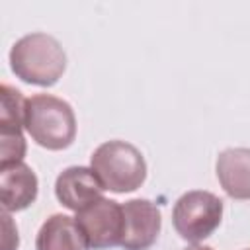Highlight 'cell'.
<instances>
[{
  "instance_id": "1",
  "label": "cell",
  "mask_w": 250,
  "mask_h": 250,
  "mask_svg": "<svg viewBox=\"0 0 250 250\" xmlns=\"http://www.w3.org/2000/svg\"><path fill=\"white\" fill-rule=\"evenodd\" d=\"M10 68L20 80L49 88L62 76L66 68V55L53 35L29 33L12 45Z\"/></svg>"
},
{
  "instance_id": "2",
  "label": "cell",
  "mask_w": 250,
  "mask_h": 250,
  "mask_svg": "<svg viewBox=\"0 0 250 250\" xmlns=\"http://www.w3.org/2000/svg\"><path fill=\"white\" fill-rule=\"evenodd\" d=\"M23 125L29 137L47 150L68 148L76 137V117L70 104L51 94L27 98Z\"/></svg>"
},
{
  "instance_id": "3",
  "label": "cell",
  "mask_w": 250,
  "mask_h": 250,
  "mask_svg": "<svg viewBox=\"0 0 250 250\" xmlns=\"http://www.w3.org/2000/svg\"><path fill=\"white\" fill-rule=\"evenodd\" d=\"M90 168L102 182L104 189L129 193L146 180V162L137 146L125 141L102 143L90 156Z\"/></svg>"
},
{
  "instance_id": "4",
  "label": "cell",
  "mask_w": 250,
  "mask_h": 250,
  "mask_svg": "<svg viewBox=\"0 0 250 250\" xmlns=\"http://www.w3.org/2000/svg\"><path fill=\"white\" fill-rule=\"evenodd\" d=\"M223 201L205 189H191L178 197L172 209V225L176 232L193 244L209 238L221 225Z\"/></svg>"
},
{
  "instance_id": "5",
  "label": "cell",
  "mask_w": 250,
  "mask_h": 250,
  "mask_svg": "<svg viewBox=\"0 0 250 250\" xmlns=\"http://www.w3.org/2000/svg\"><path fill=\"white\" fill-rule=\"evenodd\" d=\"M74 219L82 229L90 248L105 250V248L121 246L125 217H123V205H119L117 201L102 197L96 203L78 211Z\"/></svg>"
},
{
  "instance_id": "6",
  "label": "cell",
  "mask_w": 250,
  "mask_h": 250,
  "mask_svg": "<svg viewBox=\"0 0 250 250\" xmlns=\"http://www.w3.org/2000/svg\"><path fill=\"white\" fill-rule=\"evenodd\" d=\"M125 230L121 248L123 250H148L162 227L160 209L148 199H129L123 203Z\"/></svg>"
},
{
  "instance_id": "7",
  "label": "cell",
  "mask_w": 250,
  "mask_h": 250,
  "mask_svg": "<svg viewBox=\"0 0 250 250\" xmlns=\"http://www.w3.org/2000/svg\"><path fill=\"white\" fill-rule=\"evenodd\" d=\"M55 195L66 209L78 213L104 197V186L92 168L68 166L57 176Z\"/></svg>"
},
{
  "instance_id": "8",
  "label": "cell",
  "mask_w": 250,
  "mask_h": 250,
  "mask_svg": "<svg viewBox=\"0 0 250 250\" xmlns=\"http://www.w3.org/2000/svg\"><path fill=\"white\" fill-rule=\"evenodd\" d=\"M39 191V182L31 166L25 162L0 166V193H2V209L6 213L23 211L35 199Z\"/></svg>"
},
{
  "instance_id": "9",
  "label": "cell",
  "mask_w": 250,
  "mask_h": 250,
  "mask_svg": "<svg viewBox=\"0 0 250 250\" xmlns=\"http://www.w3.org/2000/svg\"><path fill=\"white\" fill-rule=\"evenodd\" d=\"M217 180L232 199H250V148H227L217 156Z\"/></svg>"
},
{
  "instance_id": "10",
  "label": "cell",
  "mask_w": 250,
  "mask_h": 250,
  "mask_svg": "<svg viewBox=\"0 0 250 250\" xmlns=\"http://www.w3.org/2000/svg\"><path fill=\"white\" fill-rule=\"evenodd\" d=\"M88 240L74 217L55 213L39 229L35 250H88Z\"/></svg>"
},
{
  "instance_id": "11",
  "label": "cell",
  "mask_w": 250,
  "mask_h": 250,
  "mask_svg": "<svg viewBox=\"0 0 250 250\" xmlns=\"http://www.w3.org/2000/svg\"><path fill=\"white\" fill-rule=\"evenodd\" d=\"M2 109H0V135H21L25 117V98L10 84H2Z\"/></svg>"
},
{
  "instance_id": "12",
  "label": "cell",
  "mask_w": 250,
  "mask_h": 250,
  "mask_svg": "<svg viewBox=\"0 0 250 250\" xmlns=\"http://www.w3.org/2000/svg\"><path fill=\"white\" fill-rule=\"evenodd\" d=\"M2 219H4V250H16L18 244H20V238H18V229L14 227L12 223V217L4 211L2 213Z\"/></svg>"
},
{
  "instance_id": "13",
  "label": "cell",
  "mask_w": 250,
  "mask_h": 250,
  "mask_svg": "<svg viewBox=\"0 0 250 250\" xmlns=\"http://www.w3.org/2000/svg\"><path fill=\"white\" fill-rule=\"evenodd\" d=\"M184 250H213V248L211 246H203V244H191V246H188Z\"/></svg>"
},
{
  "instance_id": "14",
  "label": "cell",
  "mask_w": 250,
  "mask_h": 250,
  "mask_svg": "<svg viewBox=\"0 0 250 250\" xmlns=\"http://www.w3.org/2000/svg\"><path fill=\"white\" fill-rule=\"evenodd\" d=\"M246 250H250V248H246Z\"/></svg>"
}]
</instances>
